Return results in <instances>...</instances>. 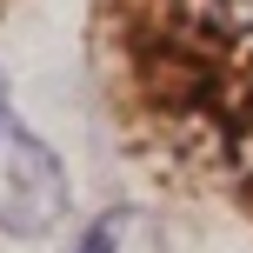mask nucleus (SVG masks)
<instances>
[{
    "label": "nucleus",
    "instance_id": "f257e3e1",
    "mask_svg": "<svg viewBox=\"0 0 253 253\" xmlns=\"http://www.w3.org/2000/svg\"><path fill=\"white\" fill-rule=\"evenodd\" d=\"M67 200H74V180H67L60 153L40 133H27L20 120H7L0 126V233L34 240L67 213Z\"/></svg>",
    "mask_w": 253,
    "mask_h": 253
},
{
    "label": "nucleus",
    "instance_id": "f03ea898",
    "mask_svg": "<svg viewBox=\"0 0 253 253\" xmlns=\"http://www.w3.org/2000/svg\"><path fill=\"white\" fill-rule=\"evenodd\" d=\"M140 233V213H107L100 227H87V240L74 253H126V240Z\"/></svg>",
    "mask_w": 253,
    "mask_h": 253
},
{
    "label": "nucleus",
    "instance_id": "7ed1b4c3",
    "mask_svg": "<svg viewBox=\"0 0 253 253\" xmlns=\"http://www.w3.org/2000/svg\"><path fill=\"white\" fill-rule=\"evenodd\" d=\"M13 114H7V74H0V126H7Z\"/></svg>",
    "mask_w": 253,
    "mask_h": 253
}]
</instances>
